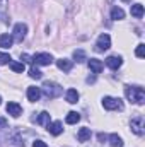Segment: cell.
<instances>
[{
    "label": "cell",
    "mask_w": 145,
    "mask_h": 147,
    "mask_svg": "<svg viewBox=\"0 0 145 147\" xmlns=\"http://www.w3.org/2000/svg\"><path fill=\"white\" fill-rule=\"evenodd\" d=\"M125 94H126L128 101H132L135 105H144L145 103V91L140 86H126Z\"/></svg>",
    "instance_id": "cell-1"
},
{
    "label": "cell",
    "mask_w": 145,
    "mask_h": 147,
    "mask_svg": "<svg viewBox=\"0 0 145 147\" xmlns=\"http://www.w3.org/2000/svg\"><path fill=\"white\" fill-rule=\"evenodd\" d=\"M39 89H41V92H43L46 98H50V99H55V98H58V96L63 92L62 86H58V84H55V82H44L43 87H39Z\"/></svg>",
    "instance_id": "cell-2"
},
{
    "label": "cell",
    "mask_w": 145,
    "mask_h": 147,
    "mask_svg": "<svg viewBox=\"0 0 145 147\" xmlns=\"http://www.w3.org/2000/svg\"><path fill=\"white\" fill-rule=\"evenodd\" d=\"M103 106L106 110L113 111V110H123V103L119 98H113V96H104L103 98Z\"/></svg>",
    "instance_id": "cell-3"
},
{
    "label": "cell",
    "mask_w": 145,
    "mask_h": 147,
    "mask_svg": "<svg viewBox=\"0 0 145 147\" xmlns=\"http://www.w3.org/2000/svg\"><path fill=\"white\" fill-rule=\"evenodd\" d=\"M130 127H132V132L133 134H137V135H144L145 132V120L142 115H138V116H135L132 121H130Z\"/></svg>",
    "instance_id": "cell-4"
},
{
    "label": "cell",
    "mask_w": 145,
    "mask_h": 147,
    "mask_svg": "<svg viewBox=\"0 0 145 147\" xmlns=\"http://www.w3.org/2000/svg\"><path fill=\"white\" fill-rule=\"evenodd\" d=\"M26 33H28V26L24 24V22H19V24H15L14 26V41H17V43H22V39L26 38Z\"/></svg>",
    "instance_id": "cell-5"
},
{
    "label": "cell",
    "mask_w": 145,
    "mask_h": 147,
    "mask_svg": "<svg viewBox=\"0 0 145 147\" xmlns=\"http://www.w3.org/2000/svg\"><path fill=\"white\" fill-rule=\"evenodd\" d=\"M33 63H36V65H51L53 57L50 53H36L33 57Z\"/></svg>",
    "instance_id": "cell-6"
},
{
    "label": "cell",
    "mask_w": 145,
    "mask_h": 147,
    "mask_svg": "<svg viewBox=\"0 0 145 147\" xmlns=\"http://www.w3.org/2000/svg\"><path fill=\"white\" fill-rule=\"evenodd\" d=\"M109 46H111V38H109V34L103 33L101 36L97 38L96 50H97V51H106V50H109Z\"/></svg>",
    "instance_id": "cell-7"
},
{
    "label": "cell",
    "mask_w": 145,
    "mask_h": 147,
    "mask_svg": "<svg viewBox=\"0 0 145 147\" xmlns=\"http://www.w3.org/2000/svg\"><path fill=\"white\" fill-rule=\"evenodd\" d=\"M106 65H108L111 70H118V69L123 65V58L118 57V55H111V57L106 58Z\"/></svg>",
    "instance_id": "cell-8"
},
{
    "label": "cell",
    "mask_w": 145,
    "mask_h": 147,
    "mask_svg": "<svg viewBox=\"0 0 145 147\" xmlns=\"http://www.w3.org/2000/svg\"><path fill=\"white\" fill-rule=\"evenodd\" d=\"M87 65H89L91 72H94V74H101L103 69H104V63H103L101 60H97V58H91V60L87 62Z\"/></svg>",
    "instance_id": "cell-9"
},
{
    "label": "cell",
    "mask_w": 145,
    "mask_h": 147,
    "mask_svg": "<svg viewBox=\"0 0 145 147\" xmlns=\"http://www.w3.org/2000/svg\"><path fill=\"white\" fill-rule=\"evenodd\" d=\"M39 98H41V89H39V87H34V86L28 87V99H29L31 103L39 101Z\"/></svg>",
    "instance_id": "cell-10"
},
{
    "label": "cell",
    "mask_w": 145,
    "mask_h": 147,
    "mask_svg": "<svg viewBox=\"0 0 145 147\" xmlns=\"http://www.w3.org/2000/svg\"><path fill=\"white\" fill-rule=\"evenodd\" d=\"M7 113L10 115V116H14V118H17V116H21V113H22V108H21V105L19 103H9L7 105Z\"/></svg>",
    "instance_id": "cell-11"
},
{
    "label": "cell",
    "mask_w": 145,
    "mask_h": 147,
    "mask_svg": "<svg viewBox=\"0 0 145 147\" xmlns=\"http://www.w3.org/2000/svg\"><path fill=\"white\" fill-rule=\"evenodd\" d=\"M48 132L51 134V135H60L62 132H63V125H62V121H53V123H48Z\"/></svg>",
    "instance_id": "cell-12"
},
{
    "label": "cell",
    "mask_w": 145,
    "mask_h": 147,
    "mask_svg": "<svg viewBox=\"0 0 145 147\" xmlns=\"http://www.w3.org/2000/svg\"><path fill=\"white\" fill-rule=\"evenodd\" d=\"M56 65H58V69L60 70H63V72H70L72 70V60H67V58H60V60H56Z\"/></svg>",
    "instance_id": "cell-13"
},
{
    "label": "cell",
    "mask_w": 145,
    "mask_h": 147,
    "mask_svg": "<svg viewBox=\"0 0 145 147\" xmlns=\"http://www.w3.org/2000/svg\"><path fill=\"white\" fill-rule=\"evenodd\" d=\"M91 128H87V127H84V128H80L79 130V134H77V139H79V142H87L89 139H91Z\"/></svg>",
    "instance_id": "cell-14"
},
{
    "label": "cell",
    "mask_w": 145,
    "mask_h": 147,
    "mask_svg": "<svg viewBox=\"0 0 145 147\" xmlns=\"http://www.w3.org/2000/svg\"><path fill=\"white\" fill-rule=\"evenodd\" d=\"M111 19H113V21H121V19H125V10L119 9V7H113V9H111Z\"/></svg>",
    "instance_id": "cell-15"
},
{
    "label": "cell",
    "mask_w": 145,
    "mask_h": 147,
    "mask_svg": "<svg viewBox=\"0 0 145 147\" xmlns=\"http://www.w3.org/2000/svg\"><path fill=\"white\" fill-rule=\"evenodd\" d=\"M12 43H14L12 34H0V46L2 48H10Z\"/></svg>",
    "instance_id": "cell-16"
},
{
    "label": "cell",
    "mask_w": 145,
    "mask_h": 147,
    "mask_svg": "<svg viewBox=\"0 0 145 147\" xmlns=\"http://www.w3.org/2000/svg\"><path fill=\"white\" fill-rule=\"evenodd\" d=\"M108 139H109V144H111V147H123V139H121L118 134H111Z\"/></svg>",
    "instance_id": "cell-17"
},
{
    "label": "cell",
    "mask_w": 145,
    "mask_h": 147,
    "mask_svg": "<svg viewBox=\"0 0 145 147\" xmlns=\"http://www.w3.org/2000/svg\"><path fill=\"white\" fill-rule=\"evenodd\" d=\"M65 98H67V101H68L70 105H75V103L79 101V92H77V89H68L67 94H65Z\"/></svg>",
    "instance_id": "cell-18"
},
{
    "label": "cell",
    "mask_w": 145,
    "mask_h": 147,
    "mask_svg": "<svg viewBox=\"0 0 145 147\" xmlns=\"http://www.w3.org/2000/svg\"><path fill=\"white\" fill-rule=\"evenodd\" d=\"M132 16L137 17V19L144 17V5H142V3H135V5H132Z\"/></svg>",
    "instance_id": "cell-19"
},
{
    "label": "cell",
    "mask_w": 145,
    "mask_h": 147,
    "mask_svg": "<svg viewBox=\"0 0 145 147\" xmlns=\"http://www.w3.org/2000/svg\"><path fill=\"white\" fill-rule=\"evenodd\" d=\"M38 125H43V127H48V123H50V113L48 111H41L39 113V116H38Z\"/></svg>",
    "instance_id": "cell-20"
},
{
    "label": "cell",
    "mask_w": 145,
    "mask_h": 147,
    "mask_svg": "<svg viewBox=\"0 0 145 147\" xmlns=\"http://www.w3.org/2000/svg\"><path fill=\"white\" fill-rule=\"evenodd\" d=\"M65 121H67L68 125H75V123H79V121H80V115H79L77 111H70V113L67 115Z\"/></svg>",
    "instance_id": "cell-21"
},
{
    "label": "cell",
    "mask_w": 145,
    "mask_h": 147,
    "mask_svg": "<svg viewBox=\"0 0 145 147\" xmlns=\"http://www.w3.org/2000/svg\"><path fill=\"white\" fill-rule=\"evenodd\" d=\"M73 60H75L77 63H82V62H85V60H87V57H85V51H84V50H75V51H73Z\"/></svg>",
    "instance_id": "cell-22"
},
{
    "label": "cell",
    "mask_w": 145,
    "mask_h": 147,
    "mask_svg": "<svg viewBox=\"0 0 145 147\" xmlns=\"http://www.w3.org/2000/svg\"><path fill=\"white\" fill-rule=\"evenodd\" d=\"M10 69L14 70V72H24V69H26V65H24V62H10Z\"/></svg>",
    "instance_id": "cell-23"
},
{
    "label": "cell",
    "mask_w": 145,
    "mask_h": 147,
    "mask_svg": "<svg viewBox=\"0 0 145 147\" xmlns=\"http://www.w3.org/2000/svg\"><path fill=\"white\" fill-rule=\"evenodd\" d=\"M135 55H137L138 58H144V55H145V45H144V43H140V45L137 46V50H135Z\"/></svg>",
    "instance_id": "cell-24"
},
{
    "label": "cell",
    "mask_w": 145,
    "mask_h": 147,
    "mask_svg": "<svg viewBox=\"0 0 145 147\" xmlns=\"http://www.w3.org/2000/svg\"><path fill=\"white\" fill-rule=\"evenodd\" d=\"M10 55L9 53H2L0 51V65H5V63H10Z\"/></svg>",
    "instance_id": "cell-25"
},
{
    "label": "cell",
    "mask_w": 145,
    "mask_h": 147,
    "mask_svg": "<svg viewBox=\"0 0 145 147\" xmlns=\"http://www.w3.org/2000/svg\"><path fill=\"white\" fill-rule=\"evenodd\" d=\"M29 77H31V79H41V77H43V74L39 72V70H38L36 67H33V69H31V70H29Z\"/></svg>",
    "instance_id": "cell-26"
},
{
    "label": "cell",
    "mask_w": 145,
    "mask_h": 147,
    "mask_svg": "<svg viewBox=\"0 0 145 147\" xmlns=\"http://www.w3.org/2000/svg\"><path fill=\"white\" fill-rule=\"evenodd\" d=\"M21 60H24V62H28V63H33V57H29L28 53H22V55H21Z\"/></svg>",
    "instance_id": "cell-27"
},
{
    "label": "cell",
    "mask_w": 145,
    "mask_h": 147,
    "mask_svg": "<svg viewBox=\"0 0 145 147\" xmlns=\"http://www.w3.org/2000/svg\"><path fill=\"white\" fill-rule=\"evenodd\" d=\"M33 147H48L43 140H34V144H33Z\"/></svg>",
    "instance_id": "cell-28"
},
{
    "label": "cell",
    "mask_w": 145,
    "mask_h": 147,
    "mask_svg": "<svg viewBox=\"0 0 145 147\" xmlns=\"http://www.w3.org/2000/svg\"><path fill=\"white\" fill-rule=\"evenodd\" d=\"M7 125H9L7 120L5 118H0V128H7Z\"/></svg>",
    "instance_id": "cell-29"
},
{
    "label": "cell",
    "mask_w": 145,
    "mask_h": 147,
    "mask_svg": "<svg viewBox=\"0 0 145 147\" xmlns=\"http://www.w3.org/2000/svg\"><path fill=\"white\" fill-rule=\"evenodd\" d=\"M97 139H99L101 142H104V140H106V135H104V134H99V135H97Z\"/></svg>",
    "instance_id": "cell-30"
},
{
    "label": "cell",
    "mask_w": 145,
    "mask_h": 147,
    "mask_svg": "<svg viewBox=\"0 0 145 147\" xmlns=\"http://www.w3.org/2000/svg\"><path fill=\"white\" fill-rule=\"evenodd\" d=\"M123 2H132V0H123Z\"/></svg>",
    "instance_id": "cell-31"
},
{
    "label": "cell",
    "mask_w": 145,
    "mask_h": 147,
    "mask_svg": "<svg viewBox=\"0 0 145 147\" xmlns=\"http://www.w3.org/2000/svg\"><path fill=\"white\" fill-rule=\"evenodd\" d=\"M0 103H2V98H0Z\"/></svg>",
    "instance_id": "cell-32"
}]
</instances>
